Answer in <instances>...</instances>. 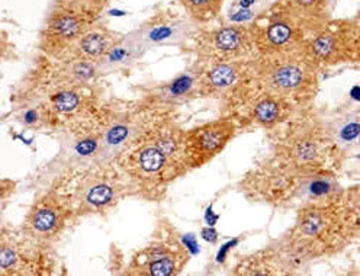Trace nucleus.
<instances>
[{
    "instance_id": "obj_1",
    "label": "nucleus",
    "mask_w": 360,
    "mask_h": 276,
    "mask_svg": "<svg viewBox=\"0 0 360 276\" xmlns=\"http://www.w3.org/2000/svg\"><path fill=\"white\" fill-rule=\"evenodd\" d=\"M360 236V210L350 191L307 201L278 244L297 263L331 258Z\"/></svg>"
},
{
    "instance_id": "obj_2",
    "label": "nucleus",
    "mask_w": 360,
    "mask_h": 276,
    "mask_svg": "<svg viewBox=\"0 0 360 276\" xmlns=\"http://www.w3.org/2000/svg\"><path fill=\"white\" fill-rule=\"evenodd\" d=\"M114 163L127 177L131 191L150 199L157 198L173 180L191 172L185 153V130L167 118Z\"/></svg>"
},
{
    "instance_id": "obj_3",
    "label": "nucleus",
    "mask_w": 360,
    "mask_h": 276,
    "mask_svg": "<svg viewBox=\"0 0 360 276\" xmlns=\"http://www.w3.org/2000/svg\"><path fill=\"white\" fill-rule=\"evenodd\" d=\"M267 160L286 173L311 182L339 172L342 150L324 127L302 121L289 127L278 138Z\"/></svg>"
},
{
    "instance_id": "obj_4",
    "label": "nucleus",
    "mask_w": 360,
    "mask_h": 276,
    "mask_svg": "<svg viewBox=\"0 0 360 276\" xmlns=\"http://www.w3.org/2000/svg\"><path fill=\"white\" fill-rule=\"evenodd\" d=\"M319 72L305 49L285 54L257 56L255 84L295 108L307 106L317 96Z\"/></svg>"
},
{
    "instance_id": "obj_5",
    "label": "nucleus",
    "mask_w": 360,
    "mask_h": 276,
    "mask_svg": "<svg viewBox=\"0 0 360 276\" xmlns=\"http://www.w3.org/2000/svg\"><path fill=\"white\" fill-rule=\"evenodd\" d=\"M72 176V189L61 195L75 217L105 215L131 191L127 177L115 163L94 165Z\"/></svg>"
},
{
    "instance_id": "obj_6",
    "label": "nucleus",
    "mask_w": 360,
    "mask_h": 276,
    "mask_svg": "<svg viewBox=\"0 0 360 276\" xmlns=\"http://www.w3.org/2000/svg\"><path fill=\"white\" fill-rule=\"evenodd\" d=\"M167 109H160L143 102L141 106L108 112L99 117L102 137L99 165L114 163L143 135L157 124L167 120Z\"/></svg>"
},
{
    "instance_id": "obj_7",
    "label": "nucleus",
    "mask_w": 360,
    "mask_h": 276,
    "mask_svg": "<svg viewBox=\"0 0 360 276\" xmlns=\"http://www.w3.org/2000/svg\"><path fill=\"white\" fill-rule=\"evenodd\" d=\"M73 217L61 192L51 189L32 203L22 225V239L38 249H47L58 240Z\"/></svg>"
},
{
    "instance_id": "obj_8",
    "label": "nucleus",
    "mask_w": 360,
    "mask_h": 276,
    "mask_svg": "<svg viewBox=\"0 0 360 276\" xmlns=\"http://www.w3.org/2000/svg\"><path fill=\"white\" fill-rule=\"evenodd\" d=\"M255 61L256 58L215 63L198 61L199 96L234 102L252 86Z\"/></svg>"
},
{
    "instance_id": "obj_9",
    "label": "nucleus",
    "mask_w": 360,
    "mask_h": 276,
    "mask_svg": "<svg viewBox=\"0 0 360 276\" xmlns=\"http://www.w3.org/2000/svg\"><path fill=\"white\" fill-rule=\"evenodd\" d=\"M199 63L250 60L257 57L252 25H224L200 32L195 38Z\"/></svg>"
},
{
    "instance_id": "obj_10",
    "label": "nucleus",
    "mask_w": 360,
    "mask_h": 276,
    "mask_svg": "<svg viewBox=\"0 0 360 276\" xmlns=\"http://www.w3.org/2000/svg\"><path fill=\"white\" fill-rule=\"evenodd\" d=\"M188 262V249L174 234H163L134 256L127 272L141 276H173L182 272Z\"/></svg>"
},
{
    "instance_id": "obj_11",
    "label": "nucleus",
    "mask_w": 360,
    "mask_h": 276,
    "mask_svg": "<svg viewBox=\"0 0 360 276\" xmlns=\"http://www.w3.org/2000/svg\"><path fill=\"white\" fill-rule=\"evenodd\" d=\"M233 118H219L185 131V153L189 170L210 163L230 144L237 132Z\"/></svg>"
},
{
    "instance_id": "obj_12",
    "label": "nucleus",
    "mask_w": 360,
    "mask_h": 276,
    "mask_svg": "<svg viewBox=\"0 0 360 276\" xmlns=\"http://www.w3.org/2000/svg\"><path fill=\"white\" fill-rule=\"evenodd\" d=\"M257 56H275L305 49L307 34L279 12L270 9L252 24Z\"/></svg>"
},
{
    "instance_id": "obj_13",
    "label": "nucleus",
    "mask_w": 360,
    "mask_h": 276,
    "mask_svg": "<svg viewBox=\"0 0 360 276\" xmlns=\"http://www.w3.org/2000/svg\"><path fill=\"white\" fill-rule=\"evenodd\" d=\"M305 53L319 70L347 61H354L356 27L352 24H330L323 31L308 37Z\"/></svg>"
},
{
    "instance_id": "obj_14",
    "label": "nucleus",
    "mask_w": 360,
    "mask_h": 276,
    "mask_svg": "<svg viewBox=\"0 0 360 276\" xmlns=\"http://www.w3.org/2000/svg\"><path fill=\"white\" fill-rule=\"evenodd\" d=\"M92 25V22L70 11L53 6L41 32L39 49L51 58H63Z\"/></svg>"
},
{
    "instance_id": "obj_15",
    "label": "nucleus",
    "mask_w": 360,
    "mask_h": 276,
    "mask_svg": "<svg viewBox=\"0 0 360 276\" xmlns=\"http://www.w3.org/2000/svg\"><path fill=\"white\" fill-rule=\"evenodd\" d=\"M231 104L238 106L241 118H245L250 124L264 130L281 128L289 121L292 113L297 109L286 101L259 89L255 84V79L252 86Z\"/></svg>"
},
{
    "instance_id": "obj_16",
    "label": "nucleus",
    "mask_w": 360,
    "mask_h": 276,
    "mask_svg": "<svg viewBox=\"0 0 360 276\" xmlns=\"http://www.w3.org/2000/svg\"><path fill=\"white\" fill-rule=\"evenodd\" d=\"M274 11L311 37L331 24L330 0H278Z\"/></svg>"
},
{
    "instance_id": "obj_17",
    "label": "nucleus",
    "mask_w": 360,
    "mask_h": 276,
    "mask_svg": "<svg viewBox=\"0 0 360 276\" xmlns=\"http://www.w3.org/2000/svg\"><path fill=\"white\" fill-rule=\"evenodd\" d=\"M124 35L105 25L94 24L73 45V49L63 58H80L101 65L110 50L115 47Z\"/></svg>"
},
{
    "instance_id": "obj_18",
    "label": "nucleus",
    "mask_w": 360,
    "mask_h": 276,
    "mask_svg": "<svg viewBox=\"0 0 360 276\" xmlns=\"http://www.w3.org/2000/svg\"><path fill=\"white\" fill-rule=\"evenodd\" d=\"M196 96H199V73L195 67L193 70L180 73L173 80L151 90L144 102L155 108L169 109L170 106L185 104Z\"/></svg>"
},
{
    "instance_id": "obj_19",
    "label": "nucleus",
    "mask_w": 360,
    "mask_h": 276,
    "mask_svg": "<svg viewBox=\"0 0 360 276\" xmlns=\"http://www.w3.org/2000/svg\"><path fill=\"white\" fill-rule=\"evenodd\" d=\"M182 24L174 16L169 13H160L151 18L137 32H134V38L141 45L144 51L159 47V45L172 44L182 39Z\"/></svg>"
},
{
    "instance_id": "obj_20",
    "label": "nucleus",
    "mask_w": 360,
    "mask_h": 276,
    "mask_svg": "<svg viewBox=\"0 0 360 276\" xmlns=\"http://www.w3.org/2000/svg\"><path fill=\"white\" fill-rule=\"evenodd\" d=\"M298 263L292 261L278 246L256 253L253 256L243 259L237 268L238 275H286L297 269Z\"/></svg>"
},
{
    "instance_id": "obj_21",
    "label": "nucleus",
    "mask_w": 360,
    "mask_h": 276,
    "mask_svg": "<svg viewBox=\"0 0 360 276\" xmlns=\"http://www.w3.org/2000/svg\"><path fill=\"white\" fill-rule=\"evenodd\" d=\"M27 243L16 242L8 234L2 236V249H0V273L2 275H32L38 273L34 262L35 255L25 250Z\"/></svg>"
},
{
    "instance_id": "obj_22",
    "label": "nucleus",
    "mask_w": 360,
    "mask_h": 276,
    "mask_svg": "<svg viewBox=\"0 0 360 276\" xmlns=\"http://www.w3.org/2000/svg\"><path fill=\"white\" fill-rule=\"evenodd\" d=\"M188 16L196 24H210L222 11L224 0H179Z\"/></svg>"
},
{
    "instance_id": "obj_23",
    "label": "nucleus",
    "mask_w": 360,
    "mask_h": 276,
    "mask_svg": "<svg viewBox=\"0 0 360 276\" xmlns=\"http://www.w3.org/2000/svg\"><path fill=\"white\" fill-rule=\"evenodd\" d=\"M110 0H57L54 6L70 11L92 24H96L101 13L106 9Z\"/></svg>"
},
{
    "instance_id": "obj_24",
    "label": "nucleus",
    "mask_w": 360,
    "mask_h": 276,
    "mask_svg": "<svg viewBox=\"0 0 360 276\" xmlns=\"http://www.w3.org/2000/svg\"><path fill=\"white\" fill-rule=\"evenodd\" d=\"M350 191V194H352V198H353V201L356 202V205H357V208L360 210V183L357 187H354V188H352V189H349Z\"/></svg>"
}]
</instances>
